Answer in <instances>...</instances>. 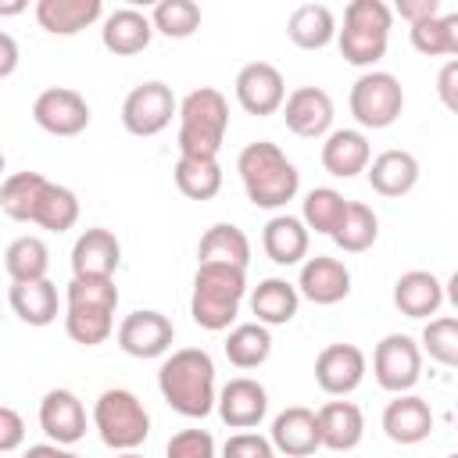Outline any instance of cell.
<instances>
[{
    "label": "cell",
    "mask_w": 458,
    "mask_h": 458,
    "mask_svg": "<svg viewBox=\"0 0 458 458\" xmlns=\"http://www.w3.org/2000/svg\"><path fill=\"white\" fill-rule=\"evenodd\" d=\"M0 211L11 222H32L47 233H68L79 222V197L39 172H11L0 186Z\"/></svg>",
    "instance_id": "cell-1"
},
{
    "label": "cell",
    "mask_w": 458,
    "mask_h": 458,
    "mask_svg": "<svg viewBox=\"0 0 458 458\" xmlns=\"http://www.w3.org/2000/svg\"><path fill=\"white\" fill-rule=\"evenodd\" d=\"M157 390L165 404L186 419H204L218 408L215 361L204 347H179L165 354L157 369Z\"/></svg>",
    "instance_id": "cell-2"
},
{
    "label": "cell",
    "mask_w": 458,
    "mask_h": 458,
    "mask_svg": "<svg viewBox=\"0 0 458 458\" xmlns=\"http://www.w3.org/2000/svg\"><path fill=\"white\" fill-rule=\"evenodd\" d=\"M236 172H240V182H243V193L254 208H265V211H276V208H286L297 190H301V172L297 165L283 154L279 143L272 140H254L240 150L236 157Z\"/></svg>",
    "instance_id": "cell-3"
},
{
    "label": "cell",
    "mask_w": 458,
    "mask_h": 458,
    "mask_svg": "<svg viewBox=\"0 0 458 458\" xmlns=\"http://www.w3.org/2000/svg\"><path fill=\"white\" fill-rule=\"evenodd\" d=\"M114 311H118V286L114 279H82L72 276L64 286V333L82 344L97 347L114 333Z\"/></svg>",
    "instance_id": "cell-4"
},
{
    "label": "cell",
    "mask_w": 458,
    "mask_h": 458,
    "mask_svg": "<svg viewBox=\"0 0 458 458\" xmlns=\"http://www.w3.org/2000/svg\"><path fill=\"white\" fill-rule=\"evenodd\" d=\"M229 132V100L215 86H197L179 100L175 147L186 157H218Z\"/></svg>",
    "instance_id": "cell-5"
},
{
    "label": "cell",
    "mask_w": 458,
    "mask_h": 458,
    "mask_svg": "<svg viewBox=\"0 0 458 458\" xmlns=\"http://www.w3.org/2000/svg\"><path fill=\"white\" fill-rule=\"evenodd\" d=\"M247 297V268L236 265H197L193 272V293H190V315L200 329L222 333L233 326L240 304Z\"/></svg>",
    "instance_id": "cell-6"
},
{
    "label": "cell",
    "mask_w": 458,
    "mask_h": 458,
    "mask_svg": "<svg viewBox=\"0 0 458 458\" xmlns=\"http://www.w3.org/2000/svg\"><path fill=\"white\" fill-rule=\"evenodd\" d=\"M394 29V7L383 0H351L344 7V29L336 32L340 57L354 68H369L386 57Z\"/></svg>",
    "instance_id": "cell-7"
},
{
    "label": "cell",
    "mask_w": 458,
    "mask_h": 458,
    "mask_svg": "<svg viewBox=\"0 0 458 458\" xmlns=\"http://www.w3.org/2000/svg\"><path fill=\"white\" fill-rule=\"evenodd\" d=\"M93 429L104 447L125 454V451H136L150 437V411L132 390L111 386L93 401Z\"/></svg>",
    "instance_id": "cell-8"
},
{
    "label": "cell",
    "mask_w": 458,
    "mask_h": 458,
    "mask_svg": "<svg viewBox=\"0 0 458 458\" xmlns=\"http://www.w3.org/2000/svg\"><path fill=\"white\" fill-rule=\"evenodd\" d=\"M347 107L361 129H390L404 111V89L390 72H361L351 86Z\"/></svg>",
    "instance_id": "cell-9"
},
{
    "label": "cell",
    "mask_w": 458,
    "mask_h": 458,
    "mask_svg": "<svg viewBox=\"0 0 458 458\" xmlns=\"http://www.w3.org/2000/svg\"><path fill=\"white\" fill-rule=\"evenodd\" d=\"M172 118H179V100L172 93V86L150 79V82H140L125 93L122 100V125L129 136H157L172 125Z\"/></svg>",
    "instance_id": "cell-10"
},
{
    "label": "cell",
    "mask_w": 458,
    "mask_h": 458,
    "mask_svg": "<svg viewBox=\"0 0 458 458\" xmlns=\"http://www.w3.org/2000/svg\"><path fill=\"white\" fill-rule=\"evenodd\" d=\"M372 376L386 394H411L422 379V344L408 333H386L372 351Z\"/></svg>",
    "instance_id": "cell-11"
},
{
    "label": "cell",
    "mask_w": 458,
    "mask_h": 458,
    "mask_svg": "<svg viewBox=\"0 0 458 458\" xmlns=\"http://www.w3.org/2000/svg\"><path fill=\"white\" fill-rule=\"evenodd\" d=\"M114 340H118V347H122L129 358H140V361H147V358H165V354H172L175 326H172L168 315H161V311H154V308H136V311H129V315L118 322Z\"/></svg>",
    "instance_id": "cell-12"
},
{
    "label": "cell",
    "mask_w": 458,
    "mask_h": 458,
    "mask_svg": "<svg viewBox=\"0 0 458 458\" xmlns=\"http://www.w3.org/2000/svg\"><path fill=\"white\" fill-rule=\"evenodd\" d=\"M233 93H236V104L254 114V118H268L276 111H283L286 104V79L276 64L268 61H250L236 72V82H233Z\"/></svg>",
    "instance_id": "cell-13"
},
{
    "label": "cell",
    "mask_w": 458,
    "mask_h": 458,
    "mask_svg": "<svg viewBox=\"0 0 458 458\" xmlns=\"http://www.w3.org/2000/svg\"><path fill=\"white\" fill-rule=\"evenodd\" d=\"M32 122L50 136H79L89 125V104L79 89L50 86L32 100Z\"/></svg>",
    "instance_id": "cell-14"
},
{
    "label": "cell",
    "mask_w": 458,
    "mask_h": 458,
    "mask_svg": "<svg viewBox=\"0 0 458 458\" xmlns=\"http://www.w3.org/2000/svg\"><path fill=\"white\" fill-rule=\"evenodd\" d=\"M369 372V358L358 344H326L315 358V383L329 397H347L361 386Z\"/></svg>",
    "instance_id": "cell-15"
},
{
    "label": "cell",
    "mask_w": 458,
    "mask_h": 458,
    "mask_svg": "<svg viewBox=\"0 0 458 458\" xmlns=\"http://www.w3.org/2000/svg\"><path fill=\"white\" fill-rule=\"evenodd\" d=\"M333 97L322 86H297L283 104V122L301 140H326L333 132Z\"/></svg>",
    "instance_id": "cell-16"
},
{
    "label": "cell",
    "mask_w": 458,
    "mask_h": 458,
    "mask_svg": "<svg viewBox=\"0 0 458 458\" xmlns=\"http://www.w3.org/2000/svg\"><path fill=\"white\" fill-rule=\"evenodd\" d=\"M122 265V243L111 229L104 225H93V229H82L72 243V276H82V279H114Z\"/></svg>",
    "instance_id": "cell-17"
},
{
    "label": "cell",
    "mask_w": 458,
    "mask_h": 458,
    "mask_svg": "<svg viewBox=\"0 0 458 458\" xmlns=\"http://www.w3.org/2000/svg\"><path fill=\"white\" fill-rule=\"evenodd\" d=\"M39 429L47 433V440L72 447L86 437V404L79 401V394L54 386L43 394L39 401Z\"/></svg>",
    "instance_id": "cell-18"
},
{
    "label": "cell",
    "mask_w": 458,
    "mask_h": 458,
    "mask_svg": "<svg viewBox=\"0 0 458 458\" xmlns=\"http://www.w3.org/2000/svg\"><path fill=\"white\" fill-rule=\"evenodd\" d=\"M215 411L229 429H254L268 415V390L250 376H236L225 386H218Z\"/></svg>",
    "instance_id": "cell-19"
},
{
    "label": "cell",
    "mask_w": 458,
    "mask_h": 458,
    "mask_svg": "<svg viewBox=\"0 0 458 458\" xmlns=\"http://www.w3.org/2000/svg\"><path fill=\"white\" fill-rule=\"evenodd\" d=\"M297 290L304 301L318 304V308H329V304H340L347 293H351V268L340 261V258H329V254H315L301 265V276H297Z\"/></svg>",
    "instance_id": "cell-20"
},
{
    "label": "cell",
    "mask_w": 458,
    "mask_h": 458,
    "mask_svg": "<svg viewBox=\"0 0 458 458\" xmlns=\"http://www.w3.org/2000/svg\"><path fill=\"white\" fill-rule=\"evenodd\" d=\"M272 444L279 454L286 458H308L322 447V429H318V411L304 408V404H290L272 419L268 429Z\"/></svg>",
    "instance_id": "cell-21"
},
{
    "label": "cell",
    "mask_w": 458,
    "mask_h": 458,
    "mask_svg": "<svg viewBox=\"0 0 458 458\" xmlns=\"http://www.w3.org/2000/svg\"><path fill=\"white\" fill-rule=\"evenodd\" d=\"M383 433L401 447L422 444L433 433L429 401L419 394H394V401H386V408H383Z\"/></svg>",
    "instance_id": "cell-22"
},
{
    "label": "cell",
    "mask_w": 458,
    "mask_h": 458,
    "mask_svg": "<svg viewBox=\"0 0 458 458\" xmlns=\"http://www.w3.org/2000/svg\"><path fill=\"white\" fill-rule=\"evenodd\" d=\"M154 39V21L150 14L136 11V7H114L111 14H104L100 25V43L104 50H111L114 57H132L140 50H147Z\"/></svg>",
    "instance_id": "cell-23"
},
{
    "label": "cell",
    "mask_w": 458,
    "mask_h": 458,
    "mask_svg": "<svg viewBox=\"0 0 458 458\" xmlns=\"http://www.w3.org/2000/svg\"><path fill=\"white\" fill-rule=\"evenodd\" d=\"M322 168L336 179H354L361 172H369L372 165V147L369 136L361 129H333L322 140Z\"/></svg>",
    "instance_id": "cell-24"
},
{
    "label": "cell",
    "mask_w": 458,
    "mask_h": 458,
    "mask_svg": "<svg viewBox=\"0 0 458 458\" xmlns=\"http://www.w3.org/2000/svg\"><path fill=\"white\" fill-rule=\"evenodd\" d=\"M308 243H311V229L297 215H272L261 229V247H265L268 261H276L283 268L304 265L308 261Z\"/></svg>",
    "instance_id": "cell-25"
},
{
    "label": "cell",
    "mask_w": 458,
    "mask_h": 458,
    "mask_svg": "<svg viewBox=\"0 0 458 458\" xmlns=\"http://www.w3.org/2000/svg\"><path fill=\"white\" fill-rule=\"evenodd\" d=\"M444 304V283L426 272V268H411L404 276H397L394 283V308L408 318H433Z\"/></svg>",
    "instance_id": "cell-26"
},
{
    "label": "cell",
    "mask_w": 458,
    "mask_h": 458,
    "mask_svg": "<svg viewBox=\"0 0 458 458\" xmlns=\"http://www.w3.org/2000/svg\"><path fill=\"white\" fill-rule=\"evenodd\" d=\"M369 186L379 193V197H404L419 186V157L411 150H383L372 157L369 165Z\"/></svg>",
    "instance_id": "cell-27"
},
{
    "label": "cell",
    "mask_w": 458,
    "mask_h": 458,
    "mask_svg": "<svg viewBox=\"0 0 458 458\" xmlns=\"http://www.w3.org/2000/svg\"><path fill=\"white\" fill-rule=\"evenodd\" d=\"M318 429H322V447L344 454L354 451L365 437V415L354 401H326L318 408Z\"/></svg>",
    "instance_id": "cell-28"
},
{
    "label": "cell",
    "mask_w": 458,
    "mask_h": 458,
    "mask_svg": "<svg viewBox=\"0 0 458 458\" xmlns=\"http://www.w3.org/2000/svg\"><path fill=\"white\" fill-rule=\"evenodd\" d=\"M297 308H301L297 283H286L279 276H268L250 290V315H254V322H261L268 329L272 326H286L297 315Z\"/></svg>",
    "instance_id": "cell-29"
},
{
    "label": "cell",
    "mask_w": 458,
    "mask_h": 458,
    "mask_svg": "<svg viewBox=\"0 0 458 458\" xmlns=\"http://www.w3.org/2000/svg\"><path fill=\"white\" fill-rule=\"evenodd\" d=\"M100 18H104L100 0H39L36 4V21L50 36H75Z\"/></svg>",
    "instance_id": "cell-30"
},
{
    "label": "cell",
    "mask_w": 458,
    "mask_h": 458,
    "mask_svg": "<svg viewBox=\"0 0 458 458\" xmlns=\"http://www.w3.org/2000/svg\"><path fill=\"white\" fill-rule=\"evenodd\" d=\"M197 265H236V268H247L250 265L247 233L240 225H233V222L208 225V233L197 243Z\"/></svg>",
    "instance_id": "cell-31"
},
{
    "label": "cell",
    "mask_w": 458,
    "mask_h": 458,
    "mask_svg": "<svg viewBox=\"0 0 458 458\" xmlns=\"http://www.w3.org/2000/svg\"><path fill=\"white\" fill-rule=\"evenodd\" d=\"M7 304L11 311L25 322V326H50L61 311V297L57 286L50 279H36V283H11L7 286Z\"/></svg>",
    "instance_id": "cell-32"
},
{
    "label": "cell",
    "mask_w": 458,
    "mask_h": 458,
    "mask_svg": "<svg viewBox=\"0 0 458 458\" xmlns=\"http://www.w3.org/2000/svg\"><path fill=\"white\" fill-rule=\"evenodd\" d=\"M336 14L326 4H301L286 18V36L301 50H322L336 39Z\"/></svg>",
    "instance_id": "cell-33"
},
{
    "label": "cell",
    "mask_w": 458,
    "mask_h": 458,
    "mask_svg": "<svg viewBox=\"0 0 458 458\" xmlns=\"http://www.w3.org/2000/svg\"><path fill=\"white\" fill-rule=\"evenodd\" d=\"M4 272L11 283H36V279H47L50 272V250L39 236L25 233L18 240L7 243L4 250Z\"/></svg>",
    "instance_id": "cell-34"
},
{
    "label": "cell",
    "mask_w": 458,
    "mask_h": 458,
    "mask_svg": "<svg viewBox=\"0 0 458 458\" xmlns=\"http://www.w3.org/2000/svg\"><path fill=\"white\" fill-rule=\"evenodd\" d=\"M222 351H225L229 365H236V369H258L272 354V333L261 322H240V326L229 329Z\"/></svg>",
    "instance_id": "cell-35"
},
{
    "label": "cell",
    "mask_w": 458,
    "mask_h": 458,
    "mask_svg": "<svg viewBox=\"0 0 458 458\" xmlns=\"http://www.w3.org/2000/svg\"><path fill=\"white\" fill-rule=\"evenodd\" d=\"M172 175H175L179 193L190 197V200H211L222 190V165H218V157H186V154H179Z\"/></svg>",
    "instance_id": "cell-36"
},
{
    "label": "cell",
    "mask_w": 458,
    "mask_h": 458,
    "mask_svg": "<svg viewBox=\"0 0 458 458\" xmlns=\"http://www.w3.org/2000/svg\"><path fill=\"white\" fill-rule=\"evenodd\" d=\"M347 204H351V200H347L340 190H333V186H315V190H308V197H304V204H301V218H304L308 229H315V233H322V236H333V233L340 229L344 215H347Z\"/></svg>",
    "instance_id": "cell-37"
},
{
    "label": "cell",
    "mask_w": 458,
    "mask_h": 458,
    "mask_svg": "<svg viewBox=\"0 0 458 458\" xmlns=\"http://www.w3.org/2000/svg\"><path fill=\"white\" fill-rule=\"evenodd\" d=\"M376 240H379V218H376V211L369 204H361V200H351L340 229L333 233V243L344 254H365Z\"/></svg>",
    "instance_id": "cell-38"
},
{
    "label": "cell",
    "mask_w": 458,
    "mask_h": 458,
    "mask_svg": "<svg viewBox=\"0 0 458 458\" xmlns=\"http://www.w3.org/2000/svg\"><path fill=\"white\" fill-rule=\"evenodd\" d=\"M422 354H429L437 365L458 369V315H437L422 326Z\"/></svg>",
    "instance_id": "cell-39"
},
{
    "label": "cell",
    "mask_w": 458,
    "mask_h": 458,
    "mask_svg": "<svg viewBox=\"0 0 458 458\" xmlns=\"http://www.w3.org/2000/svg\"><path fill=\"white\" fill-rule=\"evenodd\" d=\"M154 32L168 36V39H186L200 29V7L193 0H161L150 11Z\"/></svg>",
    "instance_id": "cell-40"
},
{
    "label": "cell",
    "mask_w": 458,
    "mask_h": 458,
    "mask_svg": "<svg viewBox=\"0 0 458 458\" xmlns=\"http://www.w3.org/2000/svg\"><path fill=\"white\" fill-rule=\"evenodd\" d=\"M165 458H218L215 437L208 429H179L168 437Z\"/></svg>",
    "instance_id": "cell-41"
},
{
    "label": "cell",
    "mask_w": 458,
    "mask_h": 458,
    "mask_svg": "<svg viewBox=\"0 0 458 458\" xmlns=\"http://www.w3.org/2000/svg\"><path fill=\"white\" fill-rule=\"evenodd\" d=\"M222 458H276V444H272V437L240 429L222 444Z\"/></svg>",
    "instance_id": "cell-42"
},
{
    "label": "cell",
    "mask_w": 458,
    "mask_h": 458,
    "mask_svg": "<svg viewBox=\"0 0 458 458\" xmlns=\"http://www.w3.org/2000/svg\"><path fill=\"white\" fill-rule=\"evenodd\" d=\"M408 36H411V47H415L419 54H426V57H444V54H447L444 14H440V18H429V21H422V25H411Z\"/></svg>",
    "instance_id": "cell-43"
},
{
    "label": "cell",
    "mask_w": 458,
    "mask_h": 458,
    "mask_svg": "<svg viewBox=\"0 0 458 458\" xmlns=\"http://www.w3.org/2000/svg\"><path fill=\"white\" fill-rule=\"evenodd\" d=\"M21 440H25V422H21V415H18L11 404H4V408H0V451L11 454V451L21 447Z\"/></svg>",
    "instance_id": "cell-44"
},
{
    "label": "cell",
    "mask_w": 458,
    "mask_h": 458,
    "mask_svg": "<svg viewBox=\"0 0 458 458\" xmlns=\"http://www.w3.org/2000/svg\"><path fill=\"white\" fill-rule=\"evenodd\" d=\"M437 97H440V104L451 114H458V57L440 64V72H437Z\"/></svg>",
    "instance_id": "cell-45"
},
{
    "label": "cell",
    "mask_w": 458,
    "mask_h": 458,
    "mask_svg": "<svg viewBox=\"0 0 458 458\" xmlns=\"http://www.w3.org/2000/svg\"><path fill=\"white\" fill-rule=\"evenodd\" d=\"M394 14H401L408 25H422L429 18H440V0H397L394 4Z\"/></svg>",
    "instance_id": "cell-46"
},
{
    "label": "cell",
    "mask_w": 458,
    "mask_h": 458,
    "mask_svg": "<svg viewBox=\"0 0 458 458\" xmlns=\"http://www.w3.org/2000/svg\"><path fill=\"white\" fill-rule=\"evenodd\" d=\"M14 64H18V43L11 32H0V79H11Z\"/></svg>",
    "instance_id": "cell-47"
},
{
    "label": "cell",
    "mask_w": 458,
    "mask_h": 458,
    "mask_svg": "<svg viewBox=\"0 0 458 458\" xmlns=\"http://www.w3.org/2000/svg\"><path fill=\"white\" fill-rule=\"evenodd\" d=\"M21 458H79V454L68 451V447H61V444H54V440H47V444H32Z\"/></svg>",
    "instance_id": "cell-48"
},
{
    "label": "cell",
    "mask_w": 458,
    "mask_h": 458,
    "mask_svg": "<svg viewBox=\"0 0 458 458\" xmlns=\"http://www.w3.org/2000/svg\"><path fill=\"white\" fill-rule=\"evenodd\" d=\"M444 32H447V57H458V11L444 14Z\"/></svg>",
    "instance_id": "cell-49"
},
{
    "label": "cell",
    "mask_w": 458,
    "mask_h": 458,
    "mask_svg": "<svg viewBox=\"0 0 458 458\" xmlns=\"http://www.w3.org/2000/svg\"><path fill=\"white\" fill-rule=\"evenodd\" d=\"M444 301H447V304L458 311V268H454V272H451V279L444 283Z\"/></svg>",
    "instance_id": "cell-50"
},
{
    "label": "cell",
    "mask_w": 458,
    "mask_h": 458,
    "mask_svg": "<svg viewBox=\"0 0 458 458\" xmlns=\"http://www.w3.org/2000/svg\"><path fill=\"white\" fill-rule=\"evenodd\" d=\"M21 7H25V4H4V7H0V14H18Z\"/></svg>",
    "instance_id": "cell-51"
},
{
    "label": "cell",
    "mask_w": 458,
    "mask_h": 458,
    "mask_svg": "<svg viewBox=\"0 0 458 458\" xmlns=\"http://www.w3.org/2000/svg\"><path fill=\"white\" fill-rule=\"evenodd\" d=\"M118 458H143V454H136V451H125V454H118Z\"/></svg>",
    "instance_id": "cell-52"
},
{
    "label": "cell",
    "mask_w": 458,
    "mask_h": 458,
    "mask_svg": "<svg viewBox=\"0 0 458 458\" xmlns=\"http://www.w3.org/2000/svg\"><path fill=\"white\" fill-rule=\"evenodd\" d=\"M447 458H458V451H454V454H447Z\"/></svg>",
    "instance_id": "cell-53"
}]
</instances>
